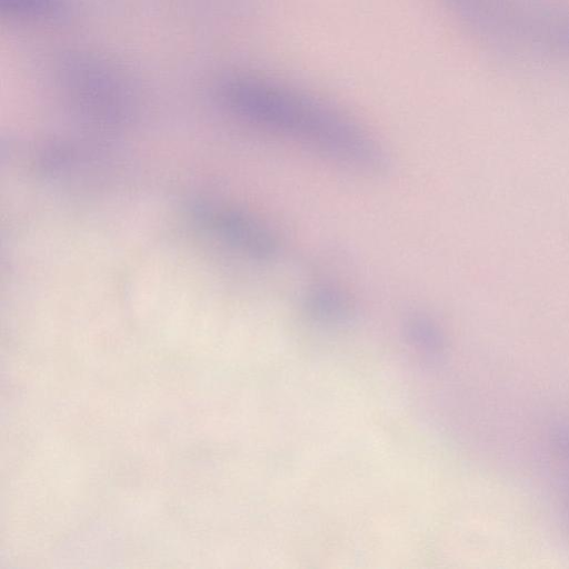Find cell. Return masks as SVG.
<instances>
[{"label": "cell", "mask_w": 569, "mask_h": 569, "mask_svg": "<svg viewBox=\"0 0 569 569\" xmlns=\"http://www.w3.org/2000/svg\"><path fill=\"white\" fill-rule=\"evenodd\" d=\"M305 306L313 316L328 320L343 319L351 311L347 292L328 283L309 288L306 291Z\"/></svg>", "instance_id": "obj_4"}, {"label": "cell", "mask_w": 569, "mask_h": 569, "mask_svg": "<svg viewBox=\"0 0 569 569\" xmlns=\"http://www.w3.org/2000/svg\"><path fill=\"white\" fill-rule=\"evenodd\" d=\"M490 43L542 59H569V6L557 0H449Z\"/></svg>", "instance_id": "obj_2"}, {"label": "cell", "mask_w": 569, "mask_h": 569, "mask_svg": "<svg viewBox=\"0 0 569 569\" xmlns=\"http://www.w3.org/2000/svg\"><path fill=\"white\" fill-rule=\"evenodd\" d=\"M0 8L8 14L22 18H50L63 9L62 0H0Z\"/></svg>", "instance_id": "obj_5"}, {"label": "cell", "mask_w": 569, "mask_h": 569, "mask_svg": "<svg viewBox=\"0 0 569 569\" xmlns=\"http://www.w3.org/2000/svg\"><path fill=\"white\" fill-rule=\"evenodd\" d=\"M193 213L202 227L250 258L270 261L280 252L277 236L242 210L221 204L198 203Z\"/></svg>", "instance_id": "obj_3"}, {"label": "cell", "mask_w": 569, "mask_h": 569, "mask_svg": "<svg viewBox=\"0 0 569 569\" xmlns=\"http://www.w3.org/2000/svg\"><path fill=\"white\" fill-rule=\"evenodd\" d=\"M222 103L256 126L298 141L367 174L389 164L383 148L357 123L308 97L252 78H233L219 90Z\"/></svg>", "instance_id": "obj_1"}]
</instances>
